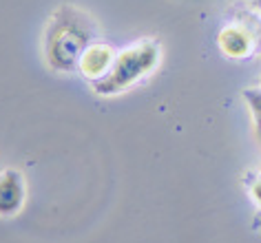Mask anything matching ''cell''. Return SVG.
<instances>
[{"mask_svg": "<svg viewBox=\"0 0 261 243\" xmlns=\"http://www.w3.org/2000/svg\"><path fill=\"white\" fill-rule=\"evenodd\" d=\"M97 40V24L75 5H62L51 16L44 34V58L56 71H75L91 44Z\"/></svg>", "mask_w": 261, "mask_h": 243, "instance_id": "6da1fadb", "label": "cell"}, {"mask_svg": "<svg viewBox=\"0 0 261 243\" xmlns=\"http://www.w3.org/2000/svg\"><path fill=\"white\" fill-rule=\"evenodd\" d=\"M217 44L221 49V53L228 58H234V60H241V58H248L252 53V36L250 31L239 27V24H228L219 31L217 36Z\"/></svg>", "mask_w": 261, "mask_h": 243, "instance_id": "5b68a950", "label": "cell"}, {"mask_svg": "<svg viewBox=\"0 0 261 243\" xmlns=\"http://www.w3.org/2000/svg\"><path fill=\"white\" fill-rule=\"evenodd\" d=\"M252 199L261 206V181H257V183L252 186Z\"/></svg>", "mask_w": 261, "mask_h": 243, "instance_id": "52a82bcc", "label": "cell"}, {"mask_svg": "<svg viewBox=\"0 0 261 243\" xmlns=\"http://www.w3.org/2000/svg\"><path fill=\"white\" fill-rule=\"evenodd\" d=\"M24 177L20 170L0 173V214H16L24 203Z\"/></svg>", "mask_w": 261, "mask_h": 243, "instance_id": "277c9868", "label": "cell"}, {"mask_svg": "<svg viewBox=\"0 0 261 243\" xmlns=\"http://www.w3.org/2000/svg\"><path fill=\"white\" fill-rule=\"evenodd\" d=\"M115 58H117V53L109 47V44L93 42L87 51H84V56L80 60V67H77V69L82 71V75L87 77V80L97 84V82L104 80V77L111 73Z\"/></svg>", "mask_w": 261, "mask_h": 243, "instance_id": "3957f363", "label": "cell"}, {"mask_svg": "<svg viewBox=\"0 0 261 243\" xmlns=\"http://www.w3.org/2000/svg\"><path fill=\"white\" fill-rule=\"evenodd\" d=\"M254 9H259V11H261V0H254Z\"/></svg>", "mask_w": 261, "mask_h": 243, "instance_id": "ba28073f", "label": "cell"}, {"mask_svg": "<svg viewBox=\"0 0 261 243\" xmlns=\"http://www.w3.org/2000/svg\"><path fill=\"white\" fill-rule=\"evenodd\" d=\"M246 100L254 115V124H257V137L261 144V93L259 91H246Z\"/></svg>", "mask_w": 261, "mask_h": 243, "instance_id": "8992f818", "label": "cell"}, {"mask_svg": "<svg viewBox=\"0 0 261 243\" xmlns=\"http://www.w3.org/2000/svg\"><path fill=\"white\" fill-rule=\"evenodd\" d=\"M160 64V44L155 40H142L126 51L117 53L111 73L93 84V91L100 95H117L138 84Z\"/></svg>", "mask_w": 261, "mask_h": 243, "instance_id": "7a4b0ae2", "label": "cell"}]
</instances>
